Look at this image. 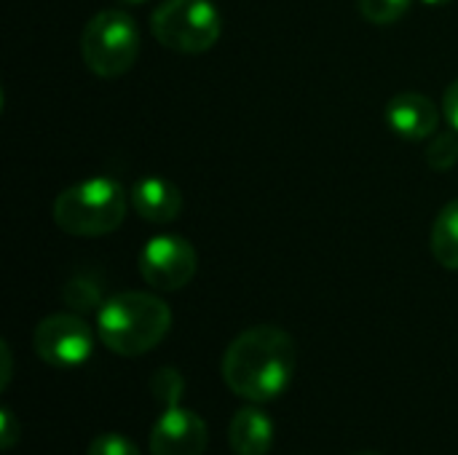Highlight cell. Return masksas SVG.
I'll use <instances>...</instances> for the list:
<instances>
[{
	"instance_id": "6da1fadb",
	"label": "cell",
	"mask_w": 458,
	"mask_h": 455,
	"mask_svg": "<svg viewBox=\"0 0 458 455\" xmlns=\"http://www.w3.org/2000/svg\"><path fill=\"white\" fill-rule=\"evenodd\" d=\"M298 367V349L290 333L274 324H258L231 341L223 354L225 386L255 405L274 402L287 392Z\"/></svg>"
},
{
	"instance_id": "7a4b0ae2",
	"label": "cell",
	"mask_w": 458,
	"mask_h": 455,
	"mask_svg": "<svg viewBox=\"0 0 458 455\" xmlns=\"http://www.w3.org/2000/svg\"><path fill=\"white\" fill-rule=\"evenodd\" d=\"M172 330V308L150 292H118L99 306V341L118 357H142L153 351Z\"/></svg>"
},
{
	"instance_id": "3957f363",
	"label": "cell",
	"mask_w": 458,
	"mask_h": 455,
	"mask_svg": "<svg viewBox=\"0 0 458 455\" xmlns=\"http://www.w3.org/2000/svg\"><path fill=\"white\" fill-rule=\"evenodd\" d=\"M129 196L113 177H89L64 188L54 201V223L67 236L97 239L121 228Z\"/></svg>"
},
{
	"instance_id": "277c9868",
	"label": "cell",
	"mask_w": 458,
	"mask_h": 455,
	"mask_svg": "<svg viewBox=\"0 0 458 455\" xmlns=\"http://www.w3.org/2000/svg\"><path fill=\"white\" fill-rule=\"evenodd\" d=\"M140 27L134 16L121 8L94 13L81 32V59L99 78H121L140 54Z\"/></svg>"
},
{
	"instance_id": "5b68a950",
	"label": "cell",
	"mask_w": 458,
	"mask_h": 455,
	"mask_svg": "<svg viewBox=\"0 0 458 455\" xmlns=\"http://www.w3.org/2000/svg\"><path fill=\"white\" fill-rule=\"evenodd\" d=\"M150 29L164 48L204 54L220 40L223 19L212 0H164L150 16Z\"/></svg>"
},
{
	"instance_id": "8992f818",
	"label": "cell",
	"mask_w": 458,
	"mask_h": 455,
	"mask_svg": "<svg viewBox=\"0 0 458 455\" xmlns=\"http://www.w3.org/2000/svg\"><path fill=\"white\" fill-rule=\"evenodd\" d=\"M196 268V247L177 233H158L140 252V276L158 292H177L188 287Z\"/></svg>"
},
{
	"instance_id": "52a82bcc",
	"label": "cell",
	"mask_w": 458,
	"mask_h": 455,
	"mask_svg": "<svg viewBox=\"0 0 458 455\" xmlns=\"http://www.w3.org/2000/svg\"><path fill=\"white\" fill-rule=\"evenodd\" d=\"M32 346L46 365L70 370L91 357L94 335L78 314H51L35 327Z\"/></svg>"
},
{
	"instance_id": "ba28073f",
	"label": "cell",
	"mask_w": 458,
	"mask_h": 455,
	"mask_svg": "<svg viewBox=\"0 0 458 455\" xmlns=\"http://www.w3.org/2000/svg\"><path fill=\"white\" fill-rule=\"evenodd\" d=\"M207 442L209 432L204 418L180 405L164 408L150 429V455H204Z\"/></svg>"
},
{
	"instance_id": "9c48e42d",
	"label": "cell",
	"mask_w": 458,
	"mask_h": 455,
	"mask_svg": "<svg viewBox=\"0 0 458 455\" xmlns=\"http://www.w3.org/2000/svg\"><path fill=\"white\" fill-rule=\"evenodd\" d=\"M440 110L427 94L421 91H400L386 102L384 121L386 126L408 142H424L437 134Z\"/></svg>"
},
{
	"instance_id": "30bf717a",
	"label": "cell",
	"mask_w": 458,
	"mask_h": 455,
	"mask_svg": "<svg viewBox=\"0 0 458 455\" xmlns=\"http://www.w3.org/2000/svg\"><path fill=\"white\" fill-rule=\"evenodd\" d=\"M129 201H131V209L145 223H153V225H166V223L177 220L182 212L180 188L156 174L137 180L129 190Z\"/></svg>"
},
{
	"instance_id": "8fae6325",
	"label": "cell",
	"mask_w": 458,
	"mask_h": 455,
	"mask_svg": "<svg viewBox=\"0 0 458 455\" xmlns=\"http://www.w3.org/2000/svg\"><path fill=\"white\" fill-rule=\"evenodd\" d=\"M228 442L236 455H268L274 448V424L252 402L233 413L228 426Z\"/></svg>"
},
{
	"instance_id": "7c38bea8",
	"label": "cell",
	"mask_w": 458,
	"mask_h": 455,
	"mask_svg": "<svg viewBox=\"0 0 458 455\" xmlns=\"http://www.w3.org/2000/svg\"><path fill=\"white\" fill-rule=\"evenodd\" d=\"M429 247H432L435 260L443 268L458 271V198L448 201L435 217Z\"/></svg>"
},
{
	"instance_id": "4fadbf2b",
	"label": "cell",
	"mask_w": 458,
	"mask_h": 455,
	"mask_svg": "<svg viewBox=\"0 0 458 455\" xmlns=\"http://www.w3.org/2000/svg\"><path fill=\"white\" fill-rule=\"evenodd\" d=\"M360 3V13L378 27L386 24H397L408 11L413 0H357Z\"/></svg>"
},
{
	"instance_id": "5bb4252c",
	"label": "cell",
	"mask_w": 458,
	"mask_h": 455,
	"mask_svg": "<svg viewBox=\"0 0 458 455\" xmlns=\"http://www.w3.org/2000/svg\"><path fill=\"white\" fill-rule=\"evenodd\" d=\"M427 164L437 172H448L458 164V131H443L435 134L427 150Z\"/></svg>"
},
{
	"instance_id": "9a60e30c",
	"label": "cell",
	"mask_w": 458,
	"mask_h": 455,
	"mask_svg": "<svg viewBox=\"0 0 458 455\" xmlns=\"http://www.w3.org/2000/svg\"><path fill=\"white\" fill-rule=\"evenodd\" d=\"M150 389H153L156 400H158L164 408H174V405H177V400L182 397L185 383H182V375H180L177 370H172V367H161V370L153 375Z\"/></svg>"
},
{
	"instance_id": "2e32d148",
	"label": "cell",
	"mask_w": 458,
	"mask_h": 455,
	"mask_svg": "<svg viewBox=\"0 0 458 455\" xmlns=\"http://www.w3.org/2000/svg\"><path fill=\"white\" fill-rule=\"evenodd\" d=\"M62 298L75 311H91L99 303V287L89 279H72L62 290Z\"/></svg>"
},
{
	"instance_id": "e0dca14e",
	"label": "cell",
	"mask_w": 458,
	"mask_h": 455,
	"mask_svg": "<svg viewBox=\"0 0 458 455\" xmlns=\"http://www.w3.org/2000/svg\"><path fill=\"white\" fill-rule=\"evenodd\" d=\"M86 455H140L137 445L123 434H99L89 442Z\"/></svg>"
},
{
	"instance_id": "ac0fdd59",
	"label": "cell",
	"mask_w": 458,
	"mask_h": 455,
	"mask_svg": "<svg viewBox=\"0 0 458 455\" xmlns=\"http://www.w3.org/2000/svg\"><path fill=\"white\" fill-rule=\"evenodd\" d=\"M19 440V424L13 418V413L8 408L0 410V448L3 451H11Z\"/></svg>"
},
{
	"instance_id": "d6986e66",
	"label": "cell",
	"mask_w": 458,
	"mask_h": 455,
	"mask_svg": "<svg viewBox=\"0 0 458 455\" xmlns=\"http://www.w3.org/2000/svg\"><path fill=\"white\" fill-rule=\"evenodd\" d=\"M443 118L454 131H458V80H454L443 94Z\"/></svg>"
},
{
	"instance_id": "ffe728a7",
	"label": "cell",
	"mask_w": 458,
	"mask_h": 455,
	"mask_svg": "<svg viewBox=\"0 0 458 455\" xmlns=\"http://www.w3.org/2000/svg\"><path fill=\"white\" fill-rule=\"evenodd\" d=\"M0 359H3V375H0V389L5 392V389H8V383H11V349H8V343H5V341L0 343Z\"/></svg>"
},
{
	"instance_id": "44dd1931",
	"label": "cell",
	"mask_w": 458,
	"mask_h": 455,
	"mask_svg": "<svg viewBox=\"0 0 458 455\" xmlns=\"http://www.w3.org/2000/svg\"><path fill=\"white\" fill-rule=\"evenodd\" d=\"M421 3H427V5H448L451 0H421Z\"/></svg>"
},
{
	"instance_id": "7402d4cb",
	"label": "cell",
	"mask_w": 458,
	"mask_h": 455,
	"mask_svg": "<svg viewBox=\"0 0 458 455\" xmlns=\"http://www.w3.org/2000/svg\"><path fill=\"white\" fill-rule=\"evenodd\" d=\"M121 3H126V5H142L145 0H121Z\"/></svg>"
},
{
	"instance_id": "603a6c76",
	"label": "cell",
	"mask_w": 458,
	"mask_h": 455,
	"mask_svg": "<svg viewBox=\"0 0 458 455\" xmlns=\"http://www.w3.org/2000/svg\"><path fill=\"white\" fill-rule=\"evenodd\" d=\"M360 455H376V453H360Z\"/></svg>"
}]
</instances>
